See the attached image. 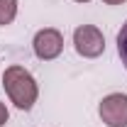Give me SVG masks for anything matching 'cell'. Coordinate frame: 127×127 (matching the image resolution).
I'll use <instances>...</instances> for the list:
<instances>
[{"instance_id": "ba28073f", "label": "cell", "mask_w": 127, "mask_h": 127, "mask_svg": "<svg viewBox=\"0 0 127 127\" xmlns=\"http://www.w3.org/2000/svg\"><path fill=\"white\" fill-rule=\"evenodd\" d=\"M103 2H105V5H122L125 0H103Z\"/></svg>"}, {"instance_id": "52a82bcc", "label": "cell", "mask_w": 127, "mask_h": 127, "mask_svg": "<svg viewBox=\"0 0 127 127\" xmlns=\"http://www.w3.org/2000/svg\"><path fill=\"white\" fill-rule=\"evenodd\" d=\"M7 117H10V112H7V108H5V103H0V127L7 122Z\"/></svg>"}, {"instance_id": "8992f818", "label": "cell", "mask_w": 127, "mask_h": 127, "mask_svg": "<svg viewBox=\"0 0 127 127\" xmlns=\"http://www.w3.org/2000/svg\"><path fill=\"white\" fill-rule=\"evenodd\" d=\"M117 54H120V59H122V64L127 68V22L122 25V30L117 32Z\"/></svg>"}, {"instance_id": "5b68a950", "label": "cell", "mask_w": 127, "mask_h": 127, "mask_svg": "<svg viewBox=\"0 0 127 127\" xmlns=\"http://www.w3.org/2000/svg\"><path fill=\"white\" fill-rule=\"evenodd\" d=\"M17 17V0H0V27L12 25Z\"/></svg>"}, {"instance_id": "3957f363", "label": "cell", "mask_w": 127, "mask_h": 127, "mask_svg": "<svg viewBox=\"0 0 127 127\" xmlns=\"http://www.w3.org/2000/svg\"><path fill=\"white\" fill-rule=\"evenodd\" d=\"M98 115L108 127H127V95L110 93L98 105Z\"/></svg>"}, {"instance_id": "9c48e42d", "label": "cell", "mask_w": 127, "mask_h": 127, "mask_svg": "<svg viewBox=\"0 0 127 127\" xmlns=\"http://www.w3.org/2000/svg\"><path fill=\"white\" fill-rule=\"evenodd\" d=\"M73 2H91V0H73Z\"/></svg>"}, {"instance_id": "6da1fadb", "label": "cell", "mask_w": 127, "mask_h": 127, "mask_svg": "<svg viewBox=\"0 0 127 127\" xmlns=\"http://www.w3.org/2000/svg\"><path fill=\"white\" fill-rule=\"evenodd\" d=\"M2 88L20 110H32V105L39 98L37 81L25 66H7L2 73Z\"/></svg>"}, {"instance_id": "277c9868", "label": "cell", "mask_w": 127, "mask_h": 127, "mask_svg": "<svg viewBox=\"0 0 127 127\" xmlns=\"http://www.w3.org/2000/svg\"><path fill=\"white\" fill-rule=\"evenodd\" d=\"M32 49L37 54V59L42 61H51L56 59L64 51V34L54 27H47V30H39L34 34V42H32Z\"/></svg>"}, {"instance_id": "7a4b0ae2", "label": "cell", "mask_w": 127, "mask_h": 127, "mask_svg": "<svg viewBox=\"0 0 127 127\" xmlns=\"http://www.w3.org/2000/svg\"><path fill=\"white\" fill-rule=\"evenodd\" d=\"M73 47L83 59H95L105 51V37L95 25H81L73 32Z\"/></svg>"}]
</instances>
